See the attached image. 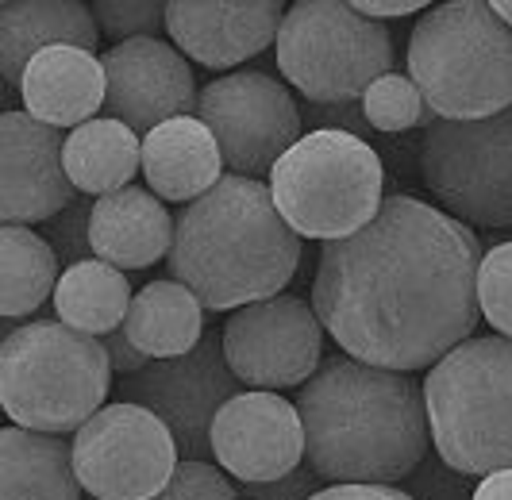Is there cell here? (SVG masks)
Returning <instances> with one entry per match:
<instances>
[{
	"label": "cell",
	"instance_id": "6da1fadb",
	"mask_svg": "<svg viewBox=\"0 0 512 500\" xmlns=\"http://www.w3.org/2000/svg\"><path fill=\"white\" fill-rule=\"evenodd\" d=\"M482 243L466 224L416 197H385L370 224L324 243L312 312L355 362L432 370L482 324Z\"/></svg>",
	"mask_w": 512,
	"mask_h": 500
},
{
	"label": "cell",
	"instance_id": "7a4b0ae2",
	"mask_svg": "<svg viewBox=\"0 0 512 500\" xmlns=\"http://www.w3.org/2000/svg\"><path fill=\"white\" fill-rule=\"evenodd\" d=\"M308 466L332 485H401L428 458L424 381L355 358H328L297 389Z\"/></svg>",
	"mask_w": 512,
	"mask_h": 500
},
{
	"label": "cell",
	"instance_id": "3957f363",
	"mask_svg": "<svg viewBox=\"0 0 512 500\" xmlns=\"http://www.w3.org/2000/svg\"><path fill=\"white\" fill-rule=\"evenodd\" d=\"M301 235L282 220L266 181L224 174V181L174 216L170 277L208 312H239L282 297L297 274Z\"/></svg>",
	"mask_w": 512,
	"mask_h": 500
},
{
	"label": "cell",
	"instance_id": "277c9868",
	"mask_svg": "<svg viewBox=\"0 0 512 500\" xmlns=\"http://www.w3.org/2000/svg\"><path fill=\"white\" fill-rule=\"evenodd\" d=\"M409 77L436 120H489L512 108V27L482 0L428 8L409 39Z\"/></svg>",
	"mask_w": 512,
	"mask_h": 500
},
{
	"label": "cell",
	"instance_id": "5b68a950",
	"mask_svg": "<svg viewBox=\"0 0 512 500\" xmlns=\"http://www.w3.org/2000/svg\"><path fill=\"white\" fill-rule=\"evenodd\" d=\"M108 389L112 362L104 343L62 320L12 327L0 343V404L16 427L77 435L104 408Z\"/></svg>",
	"mask_w": 512,
	"mask_h": 500
},
{
	"label": "cell",
	"instance_id": "8992f818",
	"mask_svg": "<svg viewBox=\"0 0 512 500\" xmlns=\"http://www.w3.org/2000/svg\"><path fill=\"white\" fill-rule=\"evenodd\" d=\"M436 454L470 477L512 470V339L474 335L424 377Z\"/></svg>",
	"mask_w": 512,
	"mask_h": 500
},
{
	"label": "cell",
	"instance_id": "52a82bcc",
	"mask_svg": "<svg viewBox=\"0 0 512 500\" xmlns=\"http://www.w3.org/2000/svg\"><path fill=\"white\" fill-rule=\"evenodd\" d=\"M266 185L285 224L320 243L362 231L385 204L382 154L347 131H308Z\"/></svg>",
	"mask_w": 512,
	"mask_h": 500
},
{
	"label": "cell",
	"instance_id": "ba28073f",
	"mask_svg": "<svg viewBox=\"0 0 512 500\" xmlns=\"http://www.w3.org/2000/svg\"><path fill=\"white\" fill-rule=\"evenodd\" d=\"M278 70L312 104H355L393 74V35L343 0H297L278 31Z\"/></svg>",
	"mask_w": 512,
	"mask_h": 500
},
{
	"label": "cell",
	"instance_id": "9c48e42d",
	"mask_svg": "<svg viewBox=\"0 0 512 500\" xmlns=\"http://www.w3.org/2000/svg\"><path fill=\"white\" fill-rule=\"evenodd\" d=\"M420 181L466 227H512V108L489 120H436L420 139Z\"/></svg>",
	"mask_w": 512,
	"mask_h": 500
},
{
	"label": "cell",
	"instance_id": "30bf717a",
	"mask_svg": "<svg viewBox=\"0 0 512 500\" xmlns=\"http://www.w3.org/2000/svg\"><path fill=\"white\" fill-rule=\"evenodd\" d=\"M197 120L216 135L231 174L255 181H270L274 166L305 139V116L293 93L262 70L212 77L197 100Z\"/></svg>",
	"mask_w": 512,
	"mask_h": 500
},
{
	"label": "cell",
	"instance_id": "8fae6325",
	"mask_svg": "<svg viewBox=\"0 0 512 500\" xmlns=\"http://www.w3.org/2000/svg\"><path fill=\"white\" fill-rule=\"evenodd\" d=\"M178 443L154 412L116 400L74 435V470L93 500H154L178 474Z\"/></svg>",
	"mask_w": 512,
	"mask_h": 500
},
{
	"label": "cell",
	"instance_id": "7c38bea8",
	"mask_svg": "<svg viewBox=\"0 0 512 500\" xmlns=\"http://www.w3.org/2000/svg\"><path fill=\"white\" fill-rule=\"evenodd\" d=\"M239 393L243 381L231 374L220 335H205L197 350L151 362L143 374L124 377L120 385V400L154 412L170 427L174 443L189 462L212 458V424L220 408Z\"/></svg>",
	"mask_w": 512,
	"mask_h": 500
},
{
	"label": "cell",
	"instance_id": "4fadbf2b",
	"mask_svg": "<svg viewBox=\"0 0 512 500\" xmlns=\"http://www.w3.org/2000/svg\"><path fill=\"white\" fill-rule=\"evenodd\" d=\"M231 374L255 393L308 385L324 358V324L301 297H270L231 312L220 331Z\"/></svg>",
	"mask_w": 512,
	"mask_h": 500
},
{
	"label": "cell",
	"instance_id": "5bb4252c",
	"mask_svg": "<svg viewBox=\"0 0 512 500\" xmlns=\"http://www.w3.org/2000/svg\"><path fill=\"white\" fill-rule=\"evenodd\" d=\"M104 77L108 120L128 124L139 139H147L154 127L170 124L178 116H197V81L174 43L166 39H128L104 50Z\"/></svg>",
	"mask_w": 512,
	"mask_h": 500
},
{
	"label": "cell",
	"instance_id": "9a60e30c",
	"mask_svg": "<svg viewBox=\"0 0 512 500\" xmlns=\"http://www.w3.org/2000/svg\"><path fill=\"white\" fill-rule=\"evenodd\" d=\"M212 458L239 485H262L305 466V424L282 393H239L212 424Z\"/></svg>",
	"mask_w": 512,
	"mask_h": 500
},
{
	"label": "cell",
	"instance_id": "2e32d148",
	"mask_svg": "<svg viewBox=\"0 0 512 500\" xmlns=\"http://www.w3.org/2000/svg\"><path fill=\"white\" fill-rule=\"evenodd\" d=\"M81 197L66 174V139L24 108L0 116V220L16 227L51 224Z\"/></svg>",
	"mask_w": 512,
	"mask_h": 500
},
{
	"label": "cell",
	"instance_id": "e0dca14e",
	"mask_svg": "<svg viewBox=\"0 0 512 500\" xmlns=\"http://www.w3.org/2000/svg\"><path fill=\"white\" fill-rule=\"evenodd\" d=\"M278 0H174L166 4L170 43L208 70H228L278 43Z\"/></svg>",
	"mask_w": 512,
	"mask_h": 500
},
{
	"label": "cell",
	"instance_id": "ac0fdd59",
	"mask_svg": "<svg viewBox=\"0 0 512 500\" xmlns=\"http://www.w3.org/2000/svg\"><path fill=\"white\" fill-rule=\"evenodd\" d=\"M108 97V77L104 62L93 50L81 47H51L39 58H31L20 81V100L31 120L47 127H70L77 131L81 124L97 120L104 112Z\"/></svg>",
	"mask_w": 512,
	"mask_h": 500
},
{
	"label": "cell",
	"instance_id": "d6986e66",
	"mask_svg": "<svg viewBox=\"0 0 512 500\" xmlns=\"http://www.w3.org/2000/svg\"><path fill=\"white\" fill-rule=\"evenodd\" d=\"M89 243L93 258H101L116 270H147L154 262L170 258L174 247V216L151 189L128 185L120 193H108L93 204L89 216Z\"/></svg>",
	"mask_w": 512,
	"mask_h": 500
},
{
	"label": "cell",
	"instance_id": "ffe728a7",
	"mask_svg": "<svg viewBox=\"0 0 512 500\" xmlns=\"http://www.w3.org/2000/svg\"><path fill=\"white\" fill-rule=\"evenodd\" d=\"M101 43V27L93 8L77 0H8L0 4V74L8 89L20 93L31 58L51 47L93 50Z\"/></svg>",
	"mask_w": 512,
	"mask_h": 500
},
{
	"label": "cell",
	"instance_id": "44dd1931",
	"mask_svg": "<svg viewBox=\"0 0 512 500\" xmlns=\"http://www.w3.org/2000/svg\"><path fill=\"white\" fill-rule=\"evenodd\" d=\"M143 177L158 200L193 204L224 181V154L197 116H178L143 139Z\"/></svg>",
	"mask_w": 512,
	"mask_h": 500
},
{
	"label": "cell",
	"instance_id": "7402d4cb",
	"mask_svg": "<svg viewBox=\"0 0 512 500\" xmlns=\"http://www.w3.org/2000/svg\"><path fill=\"white\" fill-rule=\"evenodd\" d=\"M74 443L8 424L0 431V500H81Z\"/></svg>",
	"mask_w": 512,
	"mask_h": 500
},
{
	"label": "cell",
	"instance_id": "603a6c76",
	"mask_svg": "<svg viewBox=\"0 0 512 500\" xmlns=\"http://www.w3.org/2000/svg\"><path fill=\"white\" fill-rule=\"evenodd\" d=\"M124 331L151 362L181 358L205 339V304L181 281H151L131 297Z\"/></svg>",
	"mask_w": 512,
	"mask_h": 500
},
{
	"label": "cell",
	"instance_id": "cb8c5ba5",
	"mask_svg": "<svg viewBox=\"0 0 512 500\" xmlns=\"http://www.w3.org/2000/svg\"><path fill=\"white\" fill-rule=\"evenodd\" d=\"M66 174L77 193L108 197L143 174V139L120 120H89L66 135Z\"/></svg>",
	"mask_w": 512,
	"mask_h": 500
},
{
	"label": "cell",
	"instance_id": "d4e9b609",
	"mask_svg": "<svg viewBox=\"0 0 512 500\" xmlns=\"http://www.w3.org/2000/svg\"><path fill=\"white\" fill-rule=\"evenodd\" d=\"M131 285L128 274L108 266L101 258L66 266L54 289V320H62L74 331H85L93 339H104L120 331L131 308Z\"/></svg>",
	"mask_w": 512,
	"mask_h": 500
},
{
	"label": "cell",
	"instance_id": "484cf974",
	"mask_svg": "<svg viewBox=\"0 0 512 500\" xmlns=\"http://www.w3.org/2000/svg\"><path fill=\"white\" fill-rule=\"evenodd\" d=\"M58 254L31 227H0V312L4 320L31 316L58 289Z\"/></svg>",
	"mask_w": 512,
	"mask_h": 500
},
{
	"label": "cell",
	"instance_id": "4316f807",
	"mask_svg": "<svg viewBox=\"0 0 512 500\" xmlns=\"http://www.w3.org/2000/svg\"><path fill=\"white\" fill-rule=\"evenodd\" d=\"M366 124L382 135H397V131H409V127H432L436 124V112L428 108L424 93L416 89V81L409 74H385L378 77L366 97L359 100Z\"/></svg>",
	"mask_w": 512,
	"mask_h": 500
},
{
	"label": "cell",
	"instance_id": "83f0119b",
	"mask_svg": "<svg viewBox=\"0 0 512 500\" xmlns=\"http://www.w3.org/2000/svg\"><path fill=\"white\" fill-rule=\"evenodd\" d=\"M478 308L493 335L512 339V239L482 254L478 266Z\"/></svg>",
	"mask_w": 512,
	"mask_h": 500
},
{
	"label": "cell",
	"instance_id": "f1b7e54d",
	"mask_svg": "<svg viewBox=\"0 0 512 500\" xmlns=\"http://www.w3.org/2000/svg\"><path fill=\"white\" fill-rule=\"evenodd\" d=\"M401 489H405L412 500H474L478 477L447 466L439 454H428V458L401 481Z\"/></svg>",
	"mask_w": 512,
	"mask_h": 500
},
{
	"label": "cell",
	"instance_id": "f546056e",
	"mask_svg": "<svg viewBox=\"0 0 512 500\" xmlns=\"http://www.w3.org/2000/svg\"><path fill=\"white\" fill-rule=\"evenodd\" d=\"M93 16L108 39H151L158 27H166V4H131V0H101L93 4Z\"/></svg>",
	"mask_w": 512,
	"mask_h": 500
},
{
	"label": "cell",
	"instance_id": "4dcf8cb0",
	"mask_svg": "<svg viewBox=\"0 0 512 500\" xmlns=\"http://www.w3.org/2000/svg\"><path fill=\"white\" fill-rule=\"evenodd\" d=\"M93 204H97V200L77 197L66 212H58L51 224H47V235H43V239L54 247L58 262L77 266V262H89V258H93V243H89V216H93Z\"/></svg>",
	"mask_w": 512,
	"mask_h": 500
},
{
	"label": "cell",
	"instance_id": "1f68e13d",
	"mask_svg": "<svg viewBox=\"0 0 512 500\" xmlns=\"http://www.w3.org/2000/svg\"><path fill=\"white\" fill-rule=\"evenodd\" d=\"M154 500H239V489L212 462H189V458H181L178 474L170 477V485Z\"/></svg>",
	"mask_w": 512,
	"mask_h": 500
},
{
	"label": "cell",
	"instance_id": "d6a6232c",
	"mask_svg": "<svg viewBox=\"0 0 512 500\" xmlns=\"http://www.w3.org/2000/svg\"><path fill=\"white\" fill-rule=\"evenodd\" d=\"M324 485V477L316 474L312 466H297L293 474L278 477V481H262V485H243L247 500H312Z\"/></svg>",
	"mask_w": 512,
	"mask_h": 500
},
{
	"label": "cell",
	"instance_id": "836d02e7",
	"mask_svg": "<svg viewBox=\"0 0 512 500\" xmlns=\"http://www.w3.org/2000/svg\"><path fill=\"white\" fill-rule=\"evenodd\" d=\"M308 131H347V135H370L362 116V104H312L308 108Z\"/></svg>",
	"mask_w": 512,
	"mask_h": 500
},
{
	"label": "cell",
	"instance_id": "e575fe53",
	"mask_svg": "<svg viewBox=\"0 0 512 500\" xmlns=\"http://www.w3.org/2000/svg\"><path fill=\"white\" fill-rule=\"evenodd\" d=\"M101 343H104V350H108V362H112V370H116V374L135 377V374H143V370L151 366V358H147L143 350L131 343L124 327H120V331H112V335H104Z\"/></svg>",
	"mask_w": 512,
	"mask_h": 500
},
{
	"label": "cell",
	"instance_id": "d590c367",
	"mask_svg": "<svg viewBox=\"0 0 512 500\" xmlns=\"http://www.w3.org/2000/svg\"><path fill=\"white\" fill-rule=\"evenodd\" d=\"M312 500H412L401 485H328Z\"/></svg>",
	"mask_w": 512,
	"mask_h": 500
},
{
	"label": "cell",
	"instance_id": "8d00e7d4",
	"mask_svg": "<svg viewBox=\"0 0 512 500\" xmlns=\"http://www.w3.org/2000/svg\"><path fill=\"white\" fill-rule=\"evenodd\" d=\"M355 12L366 16V20H397V16H416V12H428V4H420V0H359L355 4Z\"/></svg>",
	"mask_w": 512,
	"mask_h": 500
},
{
	"label": "cell",
	"instance_id": "74e56055",
	"mask_svg": "<svg viewBox=\"0 0 512 500\" xmlns=\"http://www.w3.org/2000/svg\"><path fill=\"white\" fill-rule=\"evenodd\" d=\"M474 500H512V470H501V474H489L478 481V493Z\"/></svg>",
	"mask_w": 512,
	"mask_h": 500
},
{
	"label": "cell",
	"instance_id": "f35d334b",
	"mask_svg": "<svg viewBox=\"0 0 512 500\" xmlns=\"http://www.w3.org/2000/svg\"><path fill=\"white\" fill-rule=\"evenodd\" d=\"M493 12L512 27V0H493Z\"/></svg>",
	"mask_w": 512,
	"mask_h": 500
},
{
	"label": "cell",
	"instance_id": "ab89813d",
	"mask_svg": "<svg viewBox=\"0 0 512 500\" xmlns=\"http://www.w3.org/2000/svg\"><path fill=\"white\" fill-rule=\"evenodd\" d=\"M239 500H247V497H239Z\"/></svg>",
	"mask_w": 512,
	"mask_h": 500
}]
</instances>
